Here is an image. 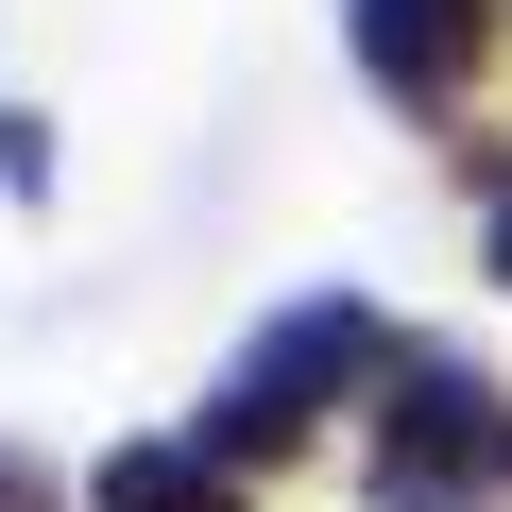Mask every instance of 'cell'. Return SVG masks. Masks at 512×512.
<instances>
[{"label": "cell", "mask_w": 512, "mask_h": 512, "mask_svg": "<svg viewBox=\"0 0 512 512\" xmlns=\"http://www.w3.org/2000/svg\"><path fill=\"white\" fill-rule=\"evenodd\" d=\"M393 376V325L359 308V291H308L291 325H256V359L205 393V461H291L342 393H376Z\"/></svg>", "instance_id": "6da1fadb"}, {"label": "cell", "mask_w": 512, "mask_h": 512, "mask_svg": "<svg viewBox=\"0 0 512 512\" xmlns=\"http://www.w3.org/2000/svg\"><path fill=\"white\" fill-rule=\"evenodd\" d=\"M512 495V393L478 359H410L376 410V512H495Z\"/></svg>", "instance_id": "7a4b0ae2"}, {"label": "cell", "mask_w": 512, "mask_h": 512, "mask_svg": "<svg viewBox=\"0 0 512 512\" xmlns=\"http://www.w3.org/2000/svg\"><path fill=\"white\" fill-rule=\"evenodd\" d=\"M495 274H512V171H495Z\"/></svg>", "instance_id": "8992f818"}, {"label": "cell", "mask_w": 512, "mask_h": 512, "mask_svg": "<svg viewBox=\"0 0 512 512\" xmlns=\"http://www.w3.org/2000/svg\"><path fill=\"white\" fill-rule=\"evenodd\" d=\"M0 512H69V495H52V478H35L18 444H0Z\"/></svg>", "instance_id": "5b68a950"}, {"label": "cell", "mask_w": 512, "mask_h": 512, "mask_svg": "<svg viewBox=\"0 0 512 512\" xmlns=\"http://www.w3.org/2000/svg\"><path fill=\"white\" fill-rule=\"evenodd\" d=\"M342 35H359V69H376L393 103H444V86L495 52V0H342Z\"/></svg>", "instance_id": "3957f363"}, {"label": "cell", "mask_w": 512, "mask_h": 512, "mask_svg": "<svg viewBox=\"0 0 512 512\" xmlns=\"http://www.w3.org/2000/svg\"><path fill=\"white\" fill-rule=\"evenodd\" d=\"M86 512H239V461H205V444H120V461L86 478Z\"/></svg>", "instance_id": "277c9868"}]
</instances>
